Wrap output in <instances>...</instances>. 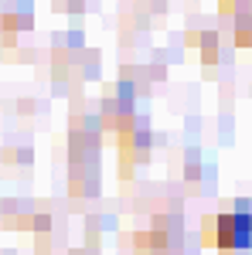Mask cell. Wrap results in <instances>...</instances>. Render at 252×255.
Instances as JSON below:
<instances>
[{"instance_id":"3","label":"cell","mask_w":252,"mask_h":255,"mask_svg":"<svg viewBox=\"0 0 252 255\" xmlns=\"http://www.w3.org/2000/svg\"><path fill=\"white\" fill-rule=\"evenodd\" d=\"M201 61L205 65H215L218 61V48H201Z\"/></svg>"},{"instance_id":"4","label":"cell","mask_w":252,"mask_h":255,"mask_svg":"<svg viewBox=\"0 0 252 255\" xmlns=\"http://www.w3.org/2000/svg\"><path fill=\"white\" fill-rule=\"evenodd\" d=\"M65 7H68V14H82V7H85V3H82V0H68Z\"/></svg>"},{"instance_id":"1","label":"cell","mask_w":252,"mask_h":255,"mask_svg":"<svg viewBox=\"0 0 252 255\" xmlns=\"http://www.w3.org/2000/svg\"><path fill=\"white\" fill-rule=\"evenodd\" d=\"M215 249L218 252H249L252 249V215H235V211L215 215Z\"/></svg>"},{"instance_id":"2","label":"cell","mask_w":252,"mask_h":255,"mask_svg":"<svg viewBox=\"0 0 252 255\" xmlns=\"http://www.w3.org/2000/svg\"><path fill=\"white\" fill-rule=\"evenodd\" d=\"M31 228H34V232H48V228H51V218L48 215H34L31 218Z\"/></svg>"}]
</instances>
